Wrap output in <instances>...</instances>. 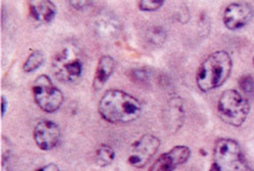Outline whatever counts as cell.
<instances>
[{
	"mask_svg": "<svg viewBox=\"0 0 254 171\" xmlns=\"http://www.w3.org/2000/svg\"><path fill=\"white\" fill-rule=\"evenodd\" d=\"M35 171H61L58 166L54 163L47 164L37 169Z\"/></svg>",
	"mask_w": 254,
	"mask_h": 171,
	"instance_id": "19",
	"label": "cell"
},
{
	"mask_svg": "<svg viewBox=\"0 0 254 171\" xmlns=\"http://www.w3.org/2000/svg\"><path fill=\"white\" fill-rule=\"evenodd\" d=\"M233 66L229 53L215 51L201 63L196 72V83L199 89L207 92L219 87L229 78Z\"/></svg>",
	"mask_w": 254,
	"mask_h": 171,
	"instance_id": "2",
	"label": "cell"
},
{
	"mask_svg": "<svg viewBox=\"0 0 254 171\" xmlns=\"http://www.w3.org/2000/svg\"><path fill=\"white\" fill-rule=\"evenodd\" d=\"M32 92L36 104L48 113L58 110L64 101L63 93L46 75H41L35 79Z\"/></svg>",
	"mask_w": 254,
	"mask_h": 171,
	"instance_id": "5",
	"label": "cell"
},
{
	"mask_svg": "<svg viewBox=\"0 0 254 171\" xmlns=\"http://www.w3.org/2000/svg\"><path fill=\"white\" fill-rule=\"evenodd\" d=\"M191 155L187 146L177 145L161 154L151 165L148 171H173L178 166L185 163Z\"/></svg>",
	"mask_w": 254,
	"mask_h": 171,
	"instance_id": "7",
	"label": "cell"
},
{
	"mask_svg": "<svg viewBox=\"0 0 254 171\" xmlns=\"http://www.w3.org/2000/svg\"><path fill=\"white\" fill-rule=\"evenodd\" d=\"M98 111L103 119L113 124L127 123L136 120L141 112L140 101L118 89L106 91L101 98Z\"/></svg>",
	"mask_w": 254,
	"mask_h": 171,
	"instance_id": "1",
	"label": "cell"
},
{
	"mask_svg": "<svg viewBox=\"0 0 254 171\" xmlns=\"http://www.w3.org/2000/svg\"><path fill=\"white\" fill-rule=\"evenodd\" d=\"M253 16L252 8L243 2H233L225 9L223 21L230 30H236L246 25Z\"/></svg>",
	"mask_w": 254,
	"mask_h": 171,
	"instance_id": "10",
	"label": "cell"
},
{
	"mask_svg": "<svg viewBox=\"0 0 254 171\" xmlns=\"http://www.w3.org/2000/svg\"><path fill=\"white\" fill-rule=\"evenodd\" d=\"M238 83L240 88L244 92L248 94L254 92V80L250 75L241 76Z\"/></svg>",
	"mask_w": 254,
	"mask_h": 171,
	"instance_id": "17",
	"label": "cell"
},
{
	"mask_svg": "<svg viewBox=\"0 0 254 171\" xmlns=\"http://www.w3.org/2000/svg\"><path fill=\"white\" fill-rule=\"evenodd\" d=\"M70 4L75 8L80 9L86 5L90 4L91 1L87 0H73L70 1Z\"/></svg>",
	"mask_w": 254,
	"mask_h": 171,
	"instance_id": "21",
	"label": "cell"
},
{
	"mask_svg": "<svg viewBox=\"0 0 254 171\" xmlns=\"http://www.w3.org/2000/svg\"><path fill=\"white\" fill-rule=\"evenodd\" d=\"M69 51L64 48L57 54L54 60L57 78L64 82H71L78 78L82 71V65L78 58L69 59Z\"/></svg>",
	"mask_w": 254,
	"mask_h": 171,
	"instance_id": "8",
	"label": "cell"
},
{
	"mask_svg": "<svg viewBox=\"0 0 254 171\" xmlns=\"http://www.w3.org/2000/svg\"><path fill=\"white\" fill-rule=\"evenodd\" d=\"M45 56L40 50L31 53L24 62L23 69L25 72L30 73L38 69L43 63Z\"/></svg>",
	"mask_w": 254,
	"mask_h": 171,
	"instance_id": "15",
	"label": "cell"
},
{
	"mask_svg": "<svg viewBox=\"0 0 254 171\" xmlns=\"http://www.w3.org/2000/svg\"><path fill=\"white\" fill-rule=\"evenodd\" d=\"M164 2L160 0H143L139 2L138 6L141 11H153L160 8Z\"/></svg>",
	"mask_w": 254,
	"mask_h": 171,
	"instance_id": "16",
	"label": "cell"
},
{
	"mask_svg": "<svg viewBox=\"0 0 254 171\" xmlns=\"http://www.w3.org/2000/svg\"><path fill=\"white\" fill-rule=\"evenodd\" d=\"M185 113L181 100L178 98H173L169 102L168 108L164 114V125L167 130L175 133L183 126Z\"/></svg>",
	"mask_w": 254,
	"mask_h": 171,
	"instance_id": "11",
	"label": "cell"
},
{
	"mask_svg": "<svg viewBox=\"0 0 254 171\" xmlns=\"http://www.w3.org/2000/svg\"><path fill=\"white\" fill-rule=\"evenodd\" d=\"M253 66H254V56L253 58Z\"/></svg>",
	"mask_w": 254,
	"mask_h": 171,
	"instance_id": "23",
	"label": "cell"
},
{
	"mask_svg": "<svg viewBox=\"0 0 254 171\" xmlns=\"http://www.w3.org/2000/svg\"><path fill=\"white\" fill-rule=\"evenodd\" d=\"M29 12L35 20L48 23L55 17L57 9L55 3L50 0H31L29 2Z\"/></svg>",
	"mask_w": 254,
	"mask_h": 171,
	"instance_id": "12",
	"label": "cell"
},
{
	"mask_svg": "<svg viewBox=\"0 0 254 171\" xmlns=\"http://www.w3.org/2000/svg\"><path fill=\"white\" fill-rule=\"evenodd\" d=\"M250 108L248 100L236 89L224 91L218 101L217 111L220 118L233 126H241L245 122Z\"/></svg>",
	"mask_w": 254,
	"mask_h": 171,
	"instance_id": "4",
	"label": "cell"
},
{
	"mask_svg": "<svg viewBox=\"0 0 254 171\" xmlns=\"http://www.w3.org/2000/svg\"><path fill=\"white\" fill-rule=\"evenodd\" d=\"M133 77L135 80L142 82L144 81L146 79L147 75L146 72L144 71L135 70L133 72Z\"/></svg>",
	"mask_w": 254,
	"mask_h": 171,
	"instance_id": "20",
	"label": "cell"
},
{
	"mask_svg": "<svg viewBox=\"0 0 254 171\" xmlns=\"http://www.w3.org/2000/svg\"><path fill=\"white\" fill-rule=\"evenodd\" d=\"M33 137L36 145L43 151H49L58 144L61 131L59 126L54 122L45 120L39 122L35 126Z\"/></svg>",
	"mask_w": 254,
	"mask_h": 171,
	"instance_id": "9",
	"label": "cell"
},
{
	"mask_svg": "<svg viewBox=\"0 0 254 171\" xmlns=\"http://www.w3.org/2000/svg\"><path fill=\"white\" fill-rule=\"evenodd\" d=\"M214 162L211 171H253L240 145L230 138H221L213 150Z\"/></svg>",
	"mask_w": 254,
	"mask_h": 171,
	"instance_id": "3",
	"label": "cell"
},
{
	"mask_svg": "<svg viewBox=\"0 0 254 171\" xmlns=\"http://www.w3.org/2000/svg\"><path fill=\"white\" fill-rule=\"evenodd\" d=\"M115 67L114 59L110 56L104 55L99 60L93 79L95 89L101 88L113 74Z\"/></svg>",
	"mask_w": 254,
	"mask_h": 171,
	"instance_id": "13",
	"label": "cell"
},
{
	"mask_svg": "<svg viewBox=\"0 0 254 171\" xmlns=\"http://www.w3.org/2000/svg\"><path fill=\"white\" fill-rule=\"evenodd\" d=\"M115 156V152L112 147L105 144H101L95 150V162L99 166L105 167L114 161Z\"/></svg>",
	"mask_w": 254,
	"mask_h": 171,
	"instance_id": "14",
	"label": "cell"
},
{
	"mask_svg": "<svg viewBox=\"0 0 254 171\" xmlns=\"http://www.w3.org/2000/svg\"><path fill=\"white\" fill-rule=\"evenodd\" d=\"M165 33L164 31L160 28H155V29L152 31L151 39L154 41L161 42L165 39Z\"/></svg>",
	"mask_w": 254,
	"mask_h": 171,
	"instance_id": "18",
	"label": "cell"
},
{
	"mask_svg": "<svg viewBox=\"0 0 254 171\" xmlns=\"http://www.w3.org/2000/svg\"><path fill=\"white\" fill-rule=\"evenodd\" d=\"M7 107V101L6 98L2 95L1 97V115L2 118L5 114Z\"/></svg>",
	"mask_w": 254,
	"mask_h": 171,
	"instance_id": "22",
	"label": "cell"
},
{
	"mask_svg": "<svg viewBox=\"0 0 254 171\" xmlns=\"http://www.w3.org/2000/svg\"><path fill=\"white\" fill-rule=\"evenodd\" d=\"M160 139L151 134H145L131 145L127 156L129 165L137 169L145 167L158 151Z\"/></svg>",
	"mask_w": 254,
	"mask_h": 171,
	"instance_id": "6",
	"label": "cell"
}]
</instances>
